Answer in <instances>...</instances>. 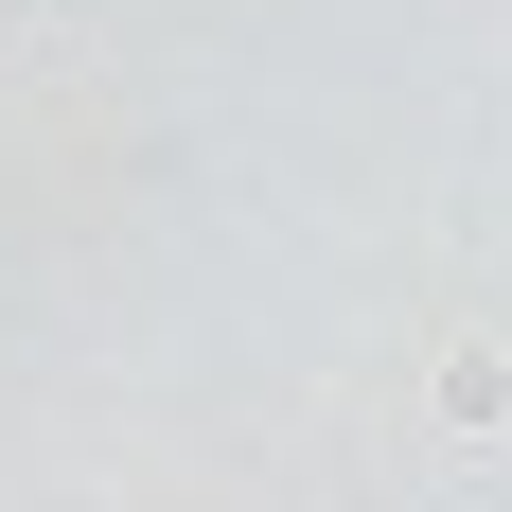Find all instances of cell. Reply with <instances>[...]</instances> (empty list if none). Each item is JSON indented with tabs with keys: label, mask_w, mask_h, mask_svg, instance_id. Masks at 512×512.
<instances>
[{
	"label": "cell",
	"mask_w": 512,
	"mask_h": 512,
	"mask_svg": "<svg viewBox=\"0 0 512 512\" xmlns=\"http://www.w3.org/2000/svg\"><path fill=\"white\" fill-rule=\"evenodd\" d=\"M512 407V354H495V336H477V354H442V424H495Z\"/></svg>",
	"instance_id": "1"
}]
</instances>
